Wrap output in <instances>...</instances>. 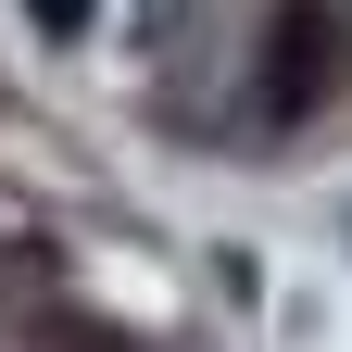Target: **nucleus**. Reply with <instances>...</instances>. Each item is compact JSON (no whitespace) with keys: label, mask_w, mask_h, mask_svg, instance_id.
Here are the masks:
<instances>
[{"label":"nucleus","mask_w":352,"mask_h":352,"mask_svg":"<svg viewBox=\"0 0 352 352\" xmlns=\"http://www.w3.org/2000/svg\"><path fill=\"white\" fill-rule=\"evenodd\" d=\"M340 76H352V13L340 0H277L264 13V63H252V101L302 126L315 101H340Z\"/></svg>","instance_id":"f257e3e1"},{"label":"nucleus","mask_w":352,"mask_h":352,"mask_svg":"<svg viewBox=\"0 0 352 352\" xmlns=\"http://www.w3.org/2000/svg\"><path fill=\"white\" fill-rule=\"evenodd\" d=\"M38 340H51V352H139V340H113L101 315H76V302H51V315H38Z\"/></svg>","instance_id":"f03ea898"},{"label":"nucleus","mask_w":352,"mask_h":352,"mask_svg":"<svg viewBox=\"0 0 352 352\" xmlns=\"http://www.w3.org/2000/svg\"><path fill=\"white\" fill-rule=\"evenodd\" d=\"M25 25H38V38H88V25H101V0H25Z\"/></svg>","instance_id":"7ed1b4c3"}]
</instances>
